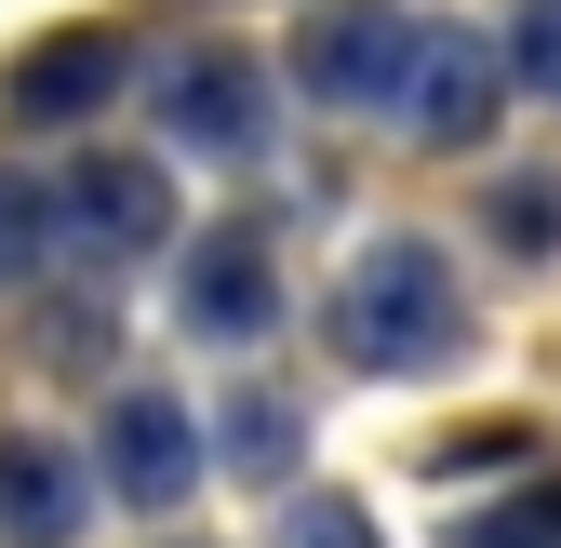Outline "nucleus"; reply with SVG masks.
<instances>
[{"label":"nucleus","instance_id":"nucleus-1","mask_svg":"<svg viewBox=\"0 0 561 548\" xmlns=\"http://www.w3.org/2000/svg\"><path fill=\"white\" fill-rule=\"evenodd\" d=\"M321 321H334V349L362 375H455L468 362V295H455L442 241H414V228H388V241L347 254V282H334Z\"/></svg>","mask_w":561,"mask_h":548},{"label":"nucleus","instance_id":"nucleus-2","mask_svg":"<svg viewBox=\"0 0 561 548\" xmlns=\"http://www.w3.org/2000/svg\"><path fill=\"white\" fill-rule=\"evenodd\" d=\"M54 241H81V267H134L174 241V187L161 161H67L54 174Z\"/></svg>","mask_w":561,"mask_h":548},{"label":"nucleus","instance_id":"nucleus-3","mask_svg":"<svg viewBox=\"0 0 561 548\" xmlns=\"http://www.w3.org/2000/svg\"><path fill=\"white\" fill-rule=\"evenodd\" d=\"M174 321L201 334V349H254V334H280V267L254 228H201L174 254Z\"/></svg>","mask_w":561,"mask_h":548},{"label":"nucleus","instance_id":"nucleus-4","mask_svg":"<svg viewBox=\"0 0 561 548\" xmlns=\"http://www.w3.org/2000/svg\"><path fill=\"white\" fill-rule=\"evenodd\" d=\"M495 94H508V54L481 27H428V54H414V81H401L388 121L414 148H481V134H495Z\"/></svg>","mask_w":561,"mask_h":548},{"label":"nucleus","instance_id":"nucleus-5","mask_svg":"<svg viewBox=\"0 0 561 548\" xmlns=\"http://www.w3.org/2000/svg\"><path fill=\"white\" fill-rule=\"evenodd\" d=\"M414 54H428L414 14H388V0H334V14L308 27V94L321 107H401Z\"/></svg>","mask_w":561,"mask_h":548},{"label":"nucleus","instance_id":"nucleus-6","mask_svg":"<svg viewBox=\"0 0 561 548\" xmlns=\"http://www.w3.org/2000/svg\"><path fill=\"white\" fill-rule=\"evenodd\" d=\"M161 134L187 161H254L267 148V67L241 54H174L161 67Z\"/></svg>","mask_w":561,"mask_h":548},{"label":"nucleus","instance_id":"nucleus-7","mask_svg":"<svg viewBox=\"0 0 561 548\" xmlns=\"http://www.w3.org/2000/svg\"><path fill=\"white\" fill-rule=\"evenodd\" d=\"M94 455H107V495H121V509H174L201 468H215V455H201V415H187L174 388H121Z\"/></svg>","mask_w":561,"mask_h":548},{"label":"nucleus","instance_id":"nucleus-8","mask_svg":"<svg viewBox=\"0 0 561 548\" xmlns=\"http://www.w3.org/2000/svg\"><path fill=\"white\" fill-rule=\"evenodd\" d=\"M81 468H67V442L41 429H0V548H67L81 535Z\"/></svg>","mask_w":561,"mask_h":548},{"label":"nucleus","instance_id":"nucleus-9","mask_svg":"<svg viewBox=\"0 0 561 548\" xmlns=\"http://www.w3.org/2000/svg\"><path fill=\"white\" fill-rule=\"evenodd\" d=\"M107 94H121V41H107V27H67V41H41L14 81H0V107H14L27 134H54V121H94Z\"/></svg>","mask_w":561,"mask_h":548},{"label":"nucleus","instance_id":"nucleus-10","mask_svg":"<svg viewBox=\"0 0 561 548\" xmlns=\"http://www.w3.org/2000/svg\"><path fill=\"white\" fill-rule=\"evenodd\" d=\"M201 442H228L241 482H267V495H280V468L308 455V415H295L280 388H241V401H228V429H201Z\"/></svg>","mask_w":561,"mask_h":548},{"label":"nucleus","instance_id":"nucleus-11","mask_svg":"<svg viewBox=\"0 0 561 548\" xmlns=\"http://www.w3.org/2000/svg\"><path fill=\"white\" fill-rule=\"evenodd\" d=\"M481 241H508L522 267H548L561 254V174L535 161V174H495V187H481Z\"/></svg>","mask_w":561,"mask_h":548},{"label":"nucleus","instance_id":"nucleus-12","mask_svg":"<svg viewBox=\"0 0 561 548\" xmlns=\"http://www.w3.org/2000/svg\"><path fill=\"white\" fill-rule=\"evenodd\" d=\"M41 254H54V187L41 174H0V282H27Z\"/></svg>","mask_w":561,"mask_h":548},{"label":"nucleus","instance_id":"nucleus-13","mask_svg":"<svg viewBox=\"0 0 561 548\" xmlns=\"http://www.w3.org/2000/svg\"><path fill=\"white\" fill-rule=\"evenodd\" d=\"M508 81L561 107V0H522V14H508Z\"/></svg>","mask_w":561,"mask_h":548},{"label":"nucleus","instance_id":"nucleus-14","mask_svg":"<svg viewBox=\"0 0 561 548\" xmlns=\"http://www.w3.org/2000/svg\"><path fill=\"white\" fill-rule=\"evenodd\" d=\"M280 548H375V509L362 495H295L280 509Z\"/></svg>","mask_w":561,"mask_h":548}]
</instances>
